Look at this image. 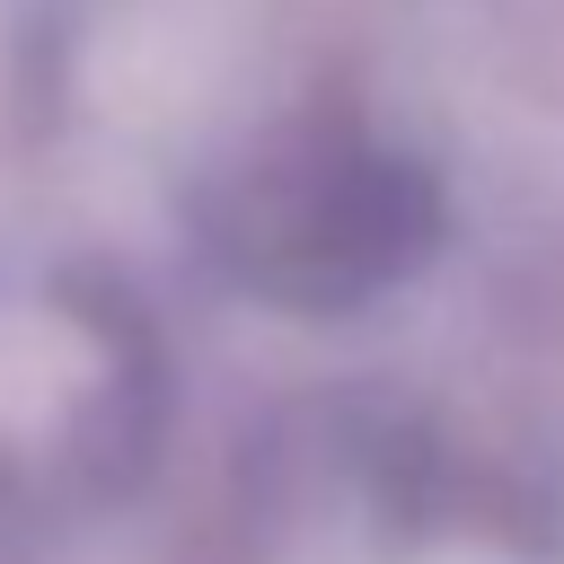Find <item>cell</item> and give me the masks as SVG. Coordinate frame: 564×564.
<instances>
[{"instance_id":"6da1fadb","label":"cell","mask_w":564,"mask_h":564,"mask_svg":"<svg viewBox=\"0 0 564 564\" xmlns=\"http://www.w3.org/2000/svg\"><path fill=\"white\" fill-rule=\"evenodd\" d=\"M203 229L256 291H370L423 247L432 176L379 115L300 97L220 167Z\"/></svg>"}]
</instances>
